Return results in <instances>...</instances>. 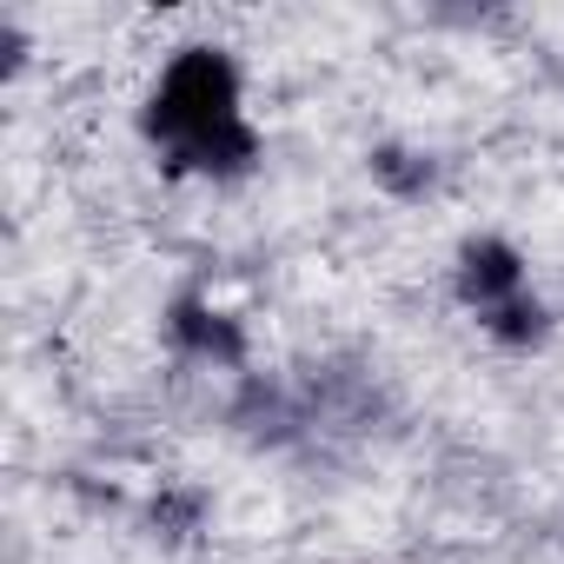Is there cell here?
Here are the masks:
<instances>
[{"mask_svg":"<svg viewBox=\"0 0 564 564\" xmlns=\"http://www.w3.org/2000/svg\"><path fill=\"white\" fill-rule=\"evenodd\" d=\"M140 120H147V133L173 160L193 153L199 140L239 127L246 113H239V67H232V54H219V47H180L166 61V74H160V87L147 94Z\"/></svg>","mask_w":564,"mask_h":564,"instance_id":"obj_1","label":"cell"},{"mask_svg":"<svg viewBox=\"0 0 564 564\" xmlns=\"http://www.w3.org/2000/svg\"><path fill=\"white\" fill-rule=\"evenodd\" d=\"M518 293H524V252H518L511 239H471V246L458 252V300L478 306V319L498 313V306L518 300Z\"/></svg>","mask_w":564,"mask_h":564,"instance_id":"obj_2","label":"cell"},{"mask_svg":"<svg viewBox=\"0 0 564 564\" xmlns=\"http://www.w3.org/2000/svg\"><path fill=\"white\" fill-rule=\"evenodd\" d=\"M166 333H173V346H180V352H193V359L246 366V333H239V319L213 313L199 293H180V300L166 306Z\"/></svg>","mask_w":564,"mask_h":564,"instance_id":"obj_3","label":"cell"},{"mask_svg":"<svg viewBox=\"0 0 564 564\" xmlns=\"http://www.w3.org/2000/svg\"><path fill=\"white\" fill-rule=\"evenodd\" d=\"M485 333H491V339H505V346H538V339L551 333V313H544L538 300H524V293H518V300H505L498 313H485Z\"/></svg>","mask_w":564,"mask_h":564,"instance_id":"obj_5","label":"cell"},{"mask_svg":"<svg viewBox=\"0 0 564 564\" xmlns=\"http://www.w3.org/2000/svg\"><path fill=\"white\" fill-rule=\"evenodd\" d=\"M432 173H438V166H432L425 153H412V147H372V180H379L386 193H399V199L425 193Z\"/></svg>","mask_w":564,"mask_h":564,"instance_id":"obj_4","label":"cell"},{"mask_svg":"<svg viewBox=\"0 0 564 564\" xmlns=\"http://www.w3.org/2000/svg\"><path fill=\"white\" fill-rule=\"evenodd\" d=\"M193 518H199V498H160L153 505V524H166V538H186Z\"/></svg>","mask_w":564,"mask_h":564,"instance_id":"obj_6","label":"cell"}]
</instances>
